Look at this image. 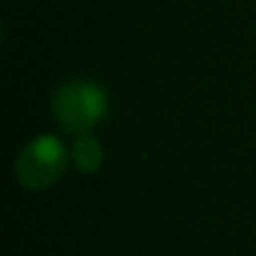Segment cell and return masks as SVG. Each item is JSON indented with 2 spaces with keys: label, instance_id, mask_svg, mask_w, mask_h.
I'll return each mask as SVG.
<instances>
[{
  "label": "cell",
  "instance_id": "obj_1",
  "mask_svg": "<svg viewBox=\"0 0 256 256\" xmlns=\"http://www.w3.org/2000/svg\"><path fill=\"white\" fill-rule=\"evenodd\" d=\"M108 96L93 80H68L53 96V116L66 134L83 136L106 118Z\"/></svg>",
  "mask_w": 256,
  "mask_h": 256
},
{
  "label": "cell",
  "instance_id": "obj_2",
  "mask_svg": "<svg viewBox=\"0 0 256 256\" xmlns=\"http://www.w3.org/2000/svg\"><path fill=\"white\" fill-rule=\"evenodd\" d=\"M68 164L66 146L56 136H38L33 138L18 156L16 164V176L26 188H48L53 186Z\"/></svg>",
  "mask_w": 256,
  "mask_h": 256
},
{
  "label": "cell",
  "instance_id": "obj_3",
  "mask_svg": "<svg viewBox=\"0 0 256 256\" xmlns=\"http://www.w3.org/2000/svg\"><path fill=\"white\" fill-rule=\"evenodd\" d=\"M70 161L76 164L78 171L93 174V171H98L100 164H103V148H100V144H98L93 136L83 134V136H78V141H76L73 148H70Z\"/></svg>",
  "mask_w": 256,
  "mask_h": 256
}]
</instances>
